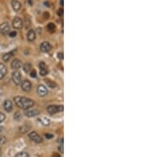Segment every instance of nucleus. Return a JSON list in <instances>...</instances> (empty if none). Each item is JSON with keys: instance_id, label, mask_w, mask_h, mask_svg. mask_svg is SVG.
I'll return each instance as SVG.
<instances>
[{"instance_id": "nucleus-1", "label": "nucleus", "mask_w": 142, "mask_h": 157, "mask_svg": "<svg viewBox=\"0 0 142 157\" xmlns=\"http://www.w3.org/2000/svg\"><path fill=\"white\" fill-rule=\"evenodd\" d=\"M14 102L16 103L17 106L19 108H21L23 110H28L29 108H31L32 106H33L34 105V101L28 98L25 97H21V96H16L14 98Z\"/></svg>"}, {"instance_id": "nucleus-2", "label": "nucleus", "mask_w": 142, "mask_h": 157, "mask_svg": "<svg viewBox=\"0 0 142 157\" xmlns=\"http://www.w3.org/2000/svg\"><path fill=\"white\" fill-rule=\"evenodd\" d=\"M63 108L64 107H63V105H51V106H47V110L50 114L53 115L54 114H57V113H59V112L63 111Z\"/></svg>"}, {"instance_id": "nucleus-3", "label": "nucleus", "mask_w": 142, "mask_h": 157, "mask_svg": "<svg viewBox=\"0 0 142 157\" xmlns=\"http://www.w3.org/2000/svg\"><path fill=\"white\" fill-rule=\"evenodd\" d=\"M12 81L16 85H20L21 83V75L18 71H14L12 73Z\"/></svg>"}, {"instance_id": "nucleus-4", "label": "nucleus", "mask_w": 142, "mask_h": 157, "mask_svg": "<svg viewBox=\"0 0 142 157\" xmlns=\"http://www.w3.org/2000/svg\"><path fill=\"white\" fill-rule=\"evenodd\" d=\"M12 25L14 29H17V30H21L23 26V21L21 18H18V17H16L14 18L13 21H12Z\"/></svg>"}, {"instance_id": "nucleus-5", "label": "nucleus", "mask_w": 142, "mask_h": 157, "mask_svg": "<svg viewBox=\"0 0 142 157\" xmlns=\"http://www.w3.org/2000/svg\"><path fill=\"white\" fill-rule=\"evenodd\" d=\"M28 137H29L32 141H33L36 143H41L43 141L42 137L36 133V132H32L28 134Z\"/></svg>"}, {"instance_id": "nucleus-6", "label": "nucleus", "mask_w": 142, "mask_h": 157, "mask_svg": "<svg viewBox=\"0 0 142 157\" xmlns=\"http://www.w3.org/2000/svg\"><path fill=\"white\" fill-rule=\"evenodd\" d=\"M21 88L24 91H26V92H28L30 91L31 88H32V83L29 80H24L22 83H21Z\"/></svg>"}, {"instance_id": "nucleus-7", "label": "nucleus", "mask_w": 142, "mask_h": 157, "mask_svg": "<svg viewBox=\"0 0 142 157\" xmlns=\"http://www.w3.org/2000/svg\"><path fill=\"white\" fill-rule=\"evenodd\" d=\"M10 25L7 22H3L0 24V33L2 34H7L10 32Z\"/></svg>"}, {"instance_id": "nucleus-8", "label": "nucleus", "mask_w": 142, "mask_h": 157, "mask_svg": "<svg viewBox=\"0 0 142 157\" xmlns=\"http://www.w3.org/2000/svg\"><path fill=\"white\" fill-rule=\"evenodd\" d=\"M24 114L26 117H36L40 114V111L37 109H32V110H27L24 111Z\"/></svg>"}, {"instance_id": "nucleus-9", "label": "nucleus", "mask_w": 142, "mask_h": 157, "mask_svg": "<svg viewBox=\"0 0 142 157\" xmlns=\"http://www.w3.org/2000/svg\"><path fill=\"white\" fill-rule=\"evenodd\" d=\"M48 91L46 88L45 86L44 85H39L37 87V94L40 96V97H44L47 94Z\"/></svg>"}, {"instance_id": "nucleus-10", "label": "nucleus", "mask_w": 142, "mask_h": 157, "mask_svg": "<svg viewBox=\"0 0 142 157\" xmlns=\"http://www.w3.org/2000/svg\"><path fill=\"white\" fill-rule=\"evenodd\" d=\"M51 48V45L48 41H44L40 44V50L43 52H48Z\"/></svg>"}, {"instance_id": "nucleus-11", "label": "nucleus", "mask_w": 142, "mask_h": 157, "mask_svg": "<svg viewBox=\"0 0 142 157\" xmlns=\"http://www.w3.org/2000/svg\"><path fill=\"white\" fill-rule=\"evenodd\" d=\"M39 68H40V74L42 76H44L48 73V70L46 67V64L44 62H40L39 64Z\"/></svg>"}, {"instance_id": "nucleus-12", "label": "nucleus", "mask_w": 142, "mask_h": 157, "mask_svg": "<svg viewBox=\"0 0 142 157\" xmlns=\"http://www.w3.org/2000/svg\"><path fill=\"white\" fill-rule=\"evenodd\" d=\"M3 107H4V110L10 113L12 111V109H13V104H12V102L10 100H6L3 103Z\"/></svg>"}, {"instance_id": "nucleus-13", "label": "nucleus", "mask_w": 142, "mask_h": 157, "mask_svg": "<svg viewBox=\"0 0 142 157\" xmlns=\"http://www.w3.org/2000/svg\"><path fill=\"white\" fill-rule=\"evenodd\" d=\"M21 65H22L21 61L17 60V59H15L11 63V68L14 69V70H17L21 67Z\"/></svg>"}, {"instance_id": "nucleus-14", "label": "nucleus", "mask_w": 142, "mask_h": 157, "mask_svg": "<svg viewBox=\"0 0 142 157\" xmlns=\"http://www.w3.org/2000/svg\"><path fill=\"white\" fill-rule=\"evenodd\" d=\"M15 52H16V51H11V52H7V53L4 54L3 57V60L4 62H8V61L14 56Z\"/></svg>"}, {"instance_id": "nucleus-15", "label": "nucleus", "mask_w": 142, "mask_h": 157, "mask_svg": "<svg viewBox=\"0 0 142 157\" xmlns=\"http://www.w3.org/2000/svg\"><path fill=\"white\" fill-rule=\"evenodd\" d=\"M7 67L3 64L0 63V80H2L5 77V75H7Z\"/></svg>"}, {"instance_id": "nucleus-16", "label": "nucleus", "mask_w": 142, "mask_h": 157, "mask_svg": "<svg viewBox=\"0 0 142 157\" xmlns=\"http://www.w3.org/2000/svg\"><path fill=\"white\" fill-rule=\"evenodd\" d=\"M27 39L28 41H33L36 39V33L33 30H30L27 34Z\"/></svg>"}, {"instance_id": "nucleus-17", "label": "nucleus", "mask_w": 142, "mask_h": 157, "mask_svg": "<svg viewBox=\"0 0 142 157\" xmlns=\"http://www.w3.org/2000/svg\"><path fill=\"white\" fill-rule=\"evenodd\" d=\"M11 4H12L13 9H14L15 11H18V10H20L21 8V3H20L19 1H16V0H15V1H12Z\"/></svg>"}, {"instance_id": "nucleus-18", "label": "nucleus", "mask_w": 142, "mask_h": 157, "mask_svg": "<svg viewBox=\"0 0 142 157\" xmlns=\"http://www.w3.org/2000/svg\"><path fill=\"white\" fill-rule=\"evenodd\" d=\"M40 120V121L44 125H50V120L48 119V118H47V117H42V118H40V119H39Z\"/></svg>"}, {"instance_id": "nucleus-19", "label": "nucleus", "mask_w": 142, "mask_h": 157, "mask_svg": "<svg viewBox=\"0 0 142 157\" xmlns=\"http://www.w3.org/2000/svg\"><path fill=\"white\" fill-rule=\"evenodd\" d=\"M28 129H29V126H28L27 125H24L21 126V127H20V128H19L20 132H21V133H26Z\"/></svg>"}, {"instance_id": "nucleus-20", "label": "nucleus", "mask_w": 142, "mask_h": 157, "mask_svg": "<svg viewBox=\"0 0 142 157\" xmlns=\"http://www.w3.org/2000/svg\"><path fill=\"white\" fill-rule=\"evenodd\" d=\"M47 30L51 32V33H54L55 31V25L53 23H49L47 25Z\"/></svg>"}, {"instance_id": "nucleus-21", "label": "nucleus", "mask_w": 142, "mask_h": 157, "mask_svg": "<svg viewBox=\"0 0 142 157\" xmlns=\"http://www.w3.org/2000/svg\"><path fill=\"white\" fill-rule=\"evenodd\" d=\"M44 81L46 82L47 85V86H49V87H51V88H54V87H56V83H55L54 82H53V81L50 80H45Z\"/></svg>"}, {"instance_id": "nucleus-22", "label": "nucleus", "mask_w": 142, "mask_h": 157, "mask_svg": "<svg viewBox=\"0 0 142 157\" xmlns=\"http://www.w3.org/2000/svg\"><path fill=\"white\" fill-rule=\"evenodd\" d=\"M31 68H32V65H31V64H29V63H26L24 65V67H23V69H24V71H25V72H28L30 70H31Z\"/></svg>"}, {"instance_id": "nucleus-23", "label": "nucleus", "mask_w": 142, "mask_h": 157, "mask_svg": "<svg viewBox=\"0 0 142 157\" xmlns=\"http://www.w3.org/2000/svg\"><path fill=\"white\" fill-rule=\"evenodd\" d=\"M15 157H29L28 154L25 152H18L17 154H16Z\"/></svg>"}, {"instance_id": "nucleus-24", "label": "nucleus", "mask_w": 142, "mask_h": 157, "mask_svg": "<svg viewBox=\"0 0 142 157\" xmlns=\"http://www.w3.org/2000/svg\"><path fill=\"white\" fill-rule=\"evenodd\" d=\"M14 118L15 121H19L21 120V113H20V112H16L15 114H14Z\"/></svg>"}, {"instance_id": "nucleus-25", "label": "nucleus", "mask_w": 142, "mask_h": 157, "mask_svg": "<svg viewBox=\"0 0 142 157\" xmlns=\"http://www.w3.org/2000/svg\"><path fill=\"white\" fill-rule=\"evenodd\" d=\"M7 142V138L3 135H0V145H3Z\"/></svg>"}, {"instance_id": "nucleus-26", "label": "nucleus", "mask_w": 142, "mask_h": 157, "mask_svg": "<svg viewBox=\"0 0 142 157\" xmlns=\"http://www.w3.org/2000/svg\"><path fill=\"white\" fill-rule=\"evenodd\" d=\"M5 119H6V115L3 113L0 112V123H2L3 121H4Z\"/></svg>"}, {"instance_id": "nucleus-27", "label": "nucleus", "mask_w": 142, "mask_h": 157, "mask_svg": "<svg viewBox=\"0 0 142 157\" xmlns=\"http://www.w3.org/2000/svg\"><path fill=\"white\" fill-rule=\"evenodd\" d=\"M30 76L33 77V78H36V71L33 69V70L31 71V73H30Z\"/></svg>"}, {"instance_id": "nucleus-28", "label": "nucleus", "mask_w": 142, "mask_h": 157, "mask_svg": "<svg viewBox=\"0 0 142 157\" xmlns=\"http://www.w3.org/2000/svg\"><path fill=\"white\" fill-rule=\"evenodd\" d=\"M9 36H10V37H16V36H17V32H16V31H12V32L9 33Z\"/></svg>"}, {"instance_id": "nucleus-29", "label": "nucleus", "mask_w": 142, "mask_h": 157, "mask_svg": "<svg viewBox=\"0 0 142 157\" xmlns=\"http://www.w3.org/2000/svg\"><path fill=\"white\" fill-rule=\"evenodd\" d=\"M57 13H58V15H59V16H63V8L59 9Z\"/></svg>"}, {"instance_id": "nucleus-30", "label": "nucleus", "mask_w": 142, "mask_h": 157, "mask_svg": "<svg viewBox=\"0 0 142 157\" xmlns=\"http://www.w3.org/2000/svg\"><path fill=\"white\" fill-rule=\"evenodd\" d=\"M53 137H54L53 134H51V133H46V134H45V137L47 138V139H51V138H52Z\"/></svg>"}, {"instance_id": "nucleus-31", "label": "nucleus", "mask_w": 142, "mask_h": 157, "mask_svg": "<svg viewBox=\"0 0 142 157\" xmlns=\"http://www.w3.org/2000/svg\"><path fill=\"white\" fill-rule=\"evenodd\" d=\"M58 58H59L60 60L63 59V52H59V53H58Z\"/></svg>"}, {"instance_id": "nucleus-32", "label": "nucleus", "mask_w": 142, "mask_h": 157, "mask_svg": "<svg viewBox=\"0 0 142 157\" xmlns=\"http://www.w3.org/2000/svg\"><path fill=\"white\" fill-rule=\"evenodd\" d=\"M59 151L61 152V153L63 152V144H62L59 147Z\"/></svg>"}, {"instance_id": "nucleus-33", "label": "nucleus", "mask_w": 142, "mask_h": 157, "mask_svg": "<svg viewBox=\"0 0 142 157\" xmlns=\"http://www.w3.org/2000/svg\"><path fill=\"white\" fill-rule=\"evenodd\" d=\"M44 17L45 18H48V17H49V13L48 12H45V13H44Z\"/></svg>"}, {"instance_id": "nucleus-34", "label": "nucleus", "mask_w": 142, "mask_h": 157, "mask_svg": "<svg viewBox=\"0 0 142 157\" xmlns=\"http://www.w3.org/2000/svg\"><path fill=\"white\" fill-rule=\"evenodd\" d=\"M54 157H60V155L59 154H54Z\"/></svg>"}, {"instance_id": "nucleus-35", "label": "nucleus", "mask_w": 142, "mask_h": 157, "mask_svg": "<svg viewBox=\"0 0 142 157\" xmlns=\"http://www.w3.org/2000/svg\"><path fill=\"white\" fill-rule=\"evenodd\" d=\"M44 5L47 6V7H49V3H44Z\"/></svg>"}, {"instance_id": "nucleus-36", "label": "nucleus", "mask_w": 142, "mask_h": 157, "mask_svg": "<svg viewBox=\"0 0 142 157\" xmlns=\"http://www.w3.org/2000/svg\"><path fill=\"white\" fill-rule=\"evenodd\" d=\"M60 4H61V6H63V1H61Z\"/></svg>"}, {"instance_id": "nucleus-37", "label": "nucleus", "mask_w": 142, "mask_h": 157, "mask_svg": "<svg viewBox=\"0 0 142 157\" xmlns=\"http://www.w3.org/2000/svg\"><path fill=\"white\" fill-rule=\"evenodd\" d=\"M3 127H0V132H1V131H3Z\"/></svg>"}, {"instance_id": "nucleus-38", "label": "nucleus", "mask_w": 142, "mask_h": 157, "mask_svg": "<svg viewBox=\"0 0 142 157\" xmlns=\"http://www.w3.org/2000/svg\"><path fill=\"white\" fill-rule=\"evenodd\" d=\"M1 155H2V151H1V149H0V156H1Z\"/></svg>"}]
</instances>
